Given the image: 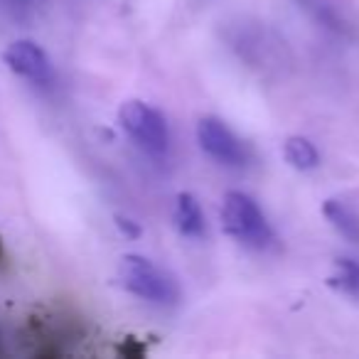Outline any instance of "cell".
<instances>
[{"label": "cell", "instance_id": "cell-7", "mask_svg": "<svg viewBox=\"0 0 359 359\" xmlns=\"http://www.w3.org/2000/svg\"><path fill=\"white\" fill-rule=\"evenodd\" d=\"M323 215L327 217V222L349 241H359V215L354 210H349L344 202L339 200H327L323 205Z\"/></svg>", "mask_w": 359, "mask_h": 359}, {"label": "cell", "instance_id": "cell-3", "mask_svg": "<svg viewBox=\"0 0 359 359\" xmlns=\"http://www.w3.org/2000/svg\"><path fill=\"white\" fill-rule=\"evenodd\" d=\"M118 123L145 153L150 155H163L168 150L170 133L168 123L160 116V111H155L153 106H148L145 101L128 99L121 104L118 109Z\"/></svg>", "mask_w": 359, "mask_h": 359}, {"label": "cell", "instance_id": "cell-1", "mask_svg": "<svg viewBox=\"0 0 359 359\" xmlns=\"http://www.w3.org/2000/svg\"><path fill=\"white\" fill-rule=\"evenodd\" d=\"M118 278L128 293L155 305H172L180 298V288L172 276L165 273L145 256L128 254L118 261Z\"/></svg>", "mask_w": 359, "mask_h": 359}, {"label": "cell", "instance_id": "cell-5", "mask_svg": "<svg viewBox=\"0 0 359 359\" xmlns=\"http://www.w3.org/2000/svg\"><path fill=\"white\" fill-rule=\"evenodd\" d=\"M3 60L15 74L25 76V79L35 81V84H47L52 81V65L50 57L45 55L40 45L32 40H15L6 47Z\"/></svg>", "mask_w": 359, "mask_h": 359}, {"label": "cell", "instance_id": "cell-6", "mask_svg": "<svg viewBox=\"0 0 359 359\" xmlns=\"http://www.w3.org/2000/svg\"><path fill=\"white\" fill-rule=\"evenodd\" d=\"M175 224L185 236H202L205 234V215L202 207L190 192H180L175 202Z\"/></svg>", "mask_w": 359, "mask_h": 359}, {"label": "cell", "instance_id": "cell-9", "mask_svg": "<svg viewBox=\"0 0 359 359\" xmlns=\"http://www.w3.org/2000/svg\"><path fill=\"white\" fill-rule=\"evenodd\" d=\"M330 283L349 295H359V261L354 259L334 261V271L330 276Z\"/></svg>", "mask_w": 359, "mask_h": 359}, {"label": "cell", "instance_id": "cell-8", "mask_svg": "<svg viewBox=\"0 0 359 359\" xmlns=\"http://www.w3.org/2000/svg\"><path fill=\"white\" fill-rule=\"evenodd\" d=\"M283 155L295 170H315L320 163V155L315 145L303 135H290L283 143Z\"/></svg>", "mask_w": 359, "mask_h": 359}, {"label": "cell", "instance_id": "cell-2", "mask_svg": "<svg viewBox=\"0 0 359 359\" xmlns=\"http://www.w3.org/2000/svg\"><path fill=\"white\" fill-rule=\"evenodd\" d=\"M222 226L231 239L241 241L254 249H264L273 239L264 212L244 192H226L222 205Z\"/></svg>", "mask_w": 359, "mask_h": 359}, {"label": "cell", "instance_id": "cell-4", "mask_svg": "<svg viewBox=\"0 0 359 359\" xmlns=\"http://www.w3.org/2000/svg\"><path fill=\"white\" fill-rule=\"evenodd\" d=\"M197 143L217 163H224V165L244 163V145H241V140L231 133L229 126H224L215 116L200 118V123H197Z\"/></svg>", "mask_w": 359, "mask_h": 359}, {"label": "cell", "instance_id": "cell-11", "mask_svg": "<svg viewBox=\"0 0 359 359\" xmlns=\"http://www.w3.org/2000/svg\"><path fill=\"white\" fill-rule=\"evenodd\" d=\"M116 222H118V226L126 231V234H130V236H138V234H140V229H138V226L130 224V219H123V217H116Z\"/></svg>", "mask_w": 359, "mask_h": 359}, {"label": "cell", "instance_id": "cell-10", "mask_svg": "<svg viewBox=\"0 0 359 359\" xmlns=\"http://www.w3.org/2000/svg\"><path fill=\"white\" fill-rule=\"evenodd\" d=\"M140 352H143V347H135L133 337L126 339L123 347H121V354H126V357H140Z\"/></svg>", "mask_w": 359, "mask_h": 359}]
</instances>
